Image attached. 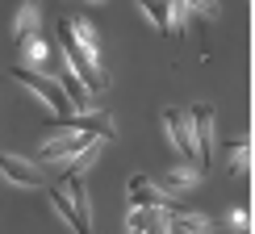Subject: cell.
Segmentation results:
<instances>
[{"instance_id":"1","label":"cell","mask_w":255,"mask_h":234,"mask_svg":"<svg viewBox=\"0 0 255 234\" xmlns=\"http://www.w3.org/2000/svg\"><path fill=\"white\" fill-rule=\"evenodd\" d=\"M59 50H63V63L71 67V76H76L88 92H105L109 88V76H105V63L101 59H92V55H84V50L76 46V38H71V25H67V17L59 21Z\"/></svg>"},{"instance_id":"8","label":"cell","mask_w":255,"mask_h":234,"mask_svg":"<svg viewBox=\"0 0 255 234\" xmlns=\"http://www.w3.org/2000/svg\"><path fill=\"white\" fill-rule=\"evenodd\" d=\"M0 172H4L8 184H21V188H46V172H38L29 159H17V155H0Z\"/></svg>"},{"instance_id":"16","label":"cell","mask_w":255,"mask_h":234,"mask_svg":"<svg viewBox=\"0 0 255 234\" xmlns=\"http://www.w3.org/2000/svg\"><path fill=\"white\" fill-rule=\"evenodd\" d=\"M142 13L151 17L163 34H172V8H167V4H142Z\"/></svg>"},{"instance_id":"13","label":"cell","mask_w":255,"mask_h":234,"mask_svg":"<svg viewBox=\"0 0 255 234\" xmlns=\"http://www.w3.org/2000/svg\"><path fill=\"white\" fill-rule=\"evenodd\" d=\"M38 21H42V13L34 4H21V13L13 17V38L21 42V46H25L29 38H38Z\"/></svg>"},{"instance_id":"19","label":"cell","mask_w":255,"mask_h":234,"mask_svg":"<svg viewBox=\"0 0 255 234\" xmlns=\"http://www.w3.org/2000/svg\"><path fill=\"white\" fill-rule=\"evenodd\" d=\"M146 234H172V230H167V214H159L151 226H146Z\"/></svg>"},{"instance_id":"11","label":"cell","mask_w":255,"mask_h":234,"mask_svg":"<svg viewBox=\"0 0 255 234\" xmlns=\"http://www.w3.org/2000/svg\"><path fill=\"white\" fill-rule=\"evenodd\" d=\"M197 180H201V172H197V167H193V172H188V167H180V172H159L151 184H155L163 197H172V193H184V188H193Z\"/></svg>"},{"instance_id":"17","label":"cell","mask_w":255,"mask_h":234,"mask_svg":"<svg viewBox=\"0 0 255 234\" xmlns=\"http://www.w3.org/2000/svg\"><path fill=\"white\" fill-rule=\"evenodd\" d=\"M172 8V29H188V17H193V8L188 4H167Z\"/></svg>"},{"instance_id":"6","label":"cell","mask_w":255,"mask_h":234,"mask_svg":"<svg viewBox=\"0 0 255 234\" xmlns=\"http://www.w3.org/2000/svg\"><path fill=\"white\" fill-rule=\"evenodd\" d=\"M163 130H167L176 151L197 167V142H193V121H188V113L184 109H163Z\"/></svg>"},{"instance_id":"10","label":"cell","mask_w":255,"mask_h":234,"mask_svg":"<svg viewBox=\"0 0 255 234\" xmlns=\"http://www.w3.org/2000/svg\"><path fill=\"white\" fill-rule=\"evenodd\" d=\"M167 230H172V234H209V230H214V218L176 209V214H167Z\"/></svg>"},{"instance_id":"4","label":"cell","mask_w":255,"mask_h":234,"mask_svg":"<svg viewBox=\"0 0 255 234\" xmlns=\"http://www.w3.org/2000/svg\"><path fill=\"white\" fill-rule=\"evenodd\" d=\"M55 130H63V134H84V138H92V142H109V138H113V117L101 113V109H92V113H71V117H59Z\"/></svg>"},{"instance_id":"14","label":"cell","mask_w":255,"mask_h":234,"mask_svg":"<svg viewBox=\"0 0 255 234\" xmlns=\"http://www.w3.org/2000/svg\"><path fill=\"white\" fill-rule=\"evenodd\" d=\"M46 59H50V46H46V42H42V38H29V42H25V63H21V67L38 71V67H42V63H46Z\"/></svg>"},{"instance_id":"7","label":"cell","mask_w":255,"mask_h":234,"mask_svg":"<svg viewBox=\"0 0 255 234\" xmlns=\"http://www.w3.org/2000/svg\"><path fill=\"white\" fill-rule=\"evenodd\" d=\"M88 146H92V138H84V134H59V138H46V142H42L38 159H42V163H59V159L84 155Z\"/></svg>"},{"instance_id":"15","label":"cell","mask_w":255,"mask_h":234,"mask_svg":"<svg viewBox=\"0 0 255 234\" xmlns=\"http://www.w3.org/2000/svg\"><path fill=\"white\" fill-rule=\"evenodd\" d=\"M163 214V209H130V218H126V234H146V226Z\"/></svg>"},{"instance_id":"5","label":"cell","mask_w":255,"mask_h":234,"mask_svg":"<svg viewBox=\"0 0 255 234\" xmlns=\"http://www.w3.org/2000/svg\"><path fill=\"white\" fill-rule=\"evenodd\" d=\"M126 197H130V209H163V214H176V209H180L172 197H163V193L151 184V176H130Z\"/></svg>"},{"instance_id":"3","label":"cell","mask_w":255,"mask_h":234,"mask_svg":"<svg viewBox=\"0 0 255 234\" xmlns=\"http://www.w3.org/2000/svg\"><path fill=\"white\" fill-rule=\"evenodd\" d=\"M188 121H193V142H197V172H209L214 159H218L214 109H209V105H197V109H188Z\"/></svg>"},{"instance_id":"9","label":"cell","mask_w":255,"mask_h":234,"mask_svg":"<svg viewBox=\"0 0 255 234\" xmlns=\"http://www.w3.org/2000/svg\"><path fill=\"white\" fill-rule=\"evenodd\" d=\"M46 193H50V205H55V214H59V218H67V226H71V230H76V234H92V222L84 218L76 205H71L67 193H63L59 184H46Z\"/></svg>"},{"instance_id":"18","label":"cell","mask_w":255,"mask_h":234,"mask_svg":"<svg viewBox=\"0 0 255 234\" xmlns=\"http://www.w3.org/2000/svg\"><path fill=\"white\" fill-rule=\"evenodd\" d=\"M230 226H235L239 234H247V226H251V214H247V209H235V214H230Z\"/></svg>"},{"instance_id":"2","label":"cell","mask_w":255,"mask_h":234,"mask_svg":"<svg viewBox=\"0 0 255 234\" xmlns=\"http://www.w3.org/2000/svg\"><path fill=\"white\" fill-rule=\"evenodd\" d=\"M8 76H13L25 92H34L38 101H46L50 109H55V121H59V117H71V113H76V109H71V101L63 97V88H59V84L50 80V76H42V71H29V67H21V63H17L13 71H8Z\"/></svg>"},{"instance_id":"12","label":"cell","mask_w":255,"mask_h":234,"mask_svg":"<svg viewBox=\"0 0 255 234\" xmlns=\"http://www.w3.org/2000/svg\"><path fill=\"white\" fill-rule=\"evenodd\" d=\"M222 155L230 159V172L235 176H247L251 172V138H235V142L222 146Z\"/></svg>"}]
</instances>
